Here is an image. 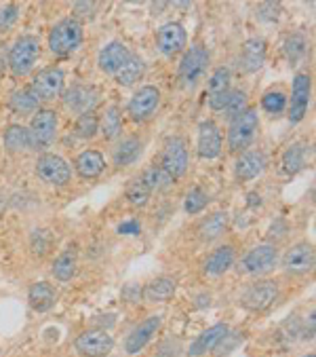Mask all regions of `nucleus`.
Listing matches in <instances>:
<instances>
[{"label": "nucleus", "instance_id": "1", "mask_svg": "<svg viewBox=\"0 0 316 357\" xmlns=\"http://www.w3.org/2000/svg\"><path fill=\"white\" fill-rule=\"evenodd\" d=\"M260 129V119L253 108H247L243 114L232 119L230 131H228V146L232 153H241L245 151L251 142L255 139V133Z\"/></svg>", "mask_w": 316, "mask_h": 357}, {"label": "nucleus", "instance_id": "2", "mask_svg": "<svg viewBox=\"0 0 316 357\" xmlns=\"http://www.w3.org/2000/svg\"><path fill=\"white\" fill-rule=\"evenodd\" d=\"M83 43V26L78 20L68 17L53 26L49 34V47L55 55H68L76 51Z\"/></svg>", "mask_w": 316, "mask_h": 357}, {"label": "nucleus", "instance_id": "3", "mask_svg": "<svg viewBox=\"0 0 316 357\" xmlns=\"http://www.w3.org/2000/svg\"><path fill=\"white\" fill-rule=\"evenodd\" d=\"M209 66V51L200 45L192 47L180 63V81L186 89H194L205 77Z\"/></svg>", "mask_w": 316, "mask_h": 357}, {"label": "nucleus", "instance_id": "4", "mask_svg": "<svg viewBox=\"0 0 316 357\" xmlns=\"http://www.w3.org/2000/svg\"><path fill=\"white\" fill-rule=\"evenodd\" d=\"M40 57V45L34 36H22L9 53V66L13 70V75L26 77L30 70L34 68L36 59Z\"/></svg>", "mask_w": 316, "mask_h": 357}, {"label": "nucleus", "instance_id": "5", "mask_svg": "<svg viewBox=\"0 0 316 357\" xmlns=\"http://www.w3.org/2000/svg\"><path fill=\"white\" fill-rule=\"evenodd\" d=\"M30 137H32V149H42L49 146L55 139L57 133V114L49 108L36 110L30 123Z\"/></svg>", "mask_w": 316, "mask_h": 357}, {"label": "nucleus", "instance_id": "6", "mask_svg": "<svg viewBox=\"0 0 316 357\" xmlns=\"http://www.w3.org/2000/svg\"><path fill=\"white\" fill-rule=\"evenodd\" d=\"M74 347L85 357H106L114 349V338L106 330H87L76 338Z\"/></svg>", "mask_w": 316, "mask_h": 357}, {"label": "nucleus", "instance_id": "7", "mask_svg": "<svg viewBox=\"0 0 316 357\" xmlns=\"http://www.w3.org/2000/svg\"><path fill=\"white\" fill-rule=\"evenodd\" d=\"M278 298V285L276 281H258L243 294L241 303L249 311H266Z\"/></svg>", "mask_w": 316, "mask_h": 357}, {"label": "nucleus", "instance_id": "8", "mask_svg": "<svg viewBox=\"0 0 316 357\" xmlns=\"http://www.w3.org/2000/svg\"><path fill=\"white\" fill-rule=\"evenodd\" d=\"M161 169L171 178H180L184 176V172L188 169V149H186V142L182 137H173L167 142V146L163 151V165Z\"/></svg>", "mask_w": 316, "mask_h": 357}, {"label": "nucleus", "instance_id": "9", "mask_svg": "<svg viewBox=\"0 0 316 357\" xmlns=\"http://www.w3.org/2000/svg\"><path fill=\"white\" fill-rule=\"evenodd\" d=\"M30 89L38 100H55L63 89V73L59 68H45L32 79Z\"/></svg>", "mask_w": 316, "mask_h": 357}, {"label": "nucleus", "instance_id": "10", "mask_svg": "<svg viewBox=\"0 0 316 357\" xmlns=\"http://www.w3.org/2000/svg\"><path fill=\"white\" fill-rule=\"evenodd\" d=\"M310 91H312V81L310 75L299 73L295 75L293 81V91H291V106H289V121L291 123H299L310 106Z\"/></svg>", "mask_w": 316, "mask_h": 357}, {"label": "nucleus", "instance_id": "11", "mask_svg": "<svg viewBox=\"0 0 316 357\" xmlns=\"http://www.w3.org/2000/svg\"><path fill=\"white\" fill-rule=\"evenodd\" d=\"M36 174L45 182L55 184V186H63L65 182H70V176H72L70 165L61 157H57V155H42V157H38Z\"/></svg>", "mask_w": 316, "mask_h": 357}, {"label": "nucleus", "instance_id": "12", "mask_svg": "<svg viewBox=\"0 0 316 357\" xmlns=\"http://www.w3.org/2000/svg\"><path fill=\"white\" fill-rule=\"evenodd\" d=\"M161 104V91L156 87L148 85L141 87L131 100H129V114L133 121H145L148 116L154 114V110Z\"/></svg>", "mask_w": 316, "mask_h": 357}, {"label": "nucleus", "instance_id": "13", "mask_svg": "<svg viewBox=\"0 0 316 357\" xmlns=\"http://www.w3.org/2000/svg\"><path fill=\"white\" fill-rule=\"evenodd\" d=\"M278 252L274 245H258L243 258V268L251 275H266L276 266Z\"/></svg>", "mask_w": 316, "mask_h": 357}, {"label": "nucleus", "instance_id": "14", "mask_svg": "<svg viewBox=\"0 0 316 357\" xmlns=\"http://www.w3.org/2000/svg\"><path fill=\"white\" fill-rule=\"evenodd\" d=\"M161 315H150V317H145L139 326H135L133 330H131V334L127 336V340H125V351L129 353V355H135V353H139L150 340H152V336L156 334V330L161 328Z\"/></svg>", "mask_w": 316, "mask_h": 357}, {"label": "nucleus", "instance_id": "15", "mask_svg": "<svg viewBox=\"0 0 316 357\" xmlns=\"http://www.w3.org/2000/svg\"><path fill=\"white\" fill-rule=\"evenodd\" d=\"M283 266L289 273H308L314 266V248L308 241H299L283 256Z\"/></svg>", "mask_w": 316, "mask_h": 357}, {"label": "nucleus", "instance_id": "16", "mask_svg": "<svg viewBox=\"0 0 316 357\" xmlns=\"http://www.w3.org/2000/svg\"><path fill=\"white\" fill-rule=\"evenodd\" d=\"M156 45L165 55H175L186 47V30L182 24L169 22L156 32Z\"/></svg>", "mask_w": 316, "mask_h": 357}, {"label": "nucleus", "instance_id": "17", "mask_svg": "<svg viewBox=\"0 0 316 357\" xmlns=\"http://www.w3.org/2000/svg\"><path fill=\"white\" fill-rule=\"evenodd\" d=\"M209 106L213 110H223L226 108V102H228V96H230V70L228 68H217L215 73L211 75L209 79Z\"/></svg>", "mask_w": 316, "mask_h": 357}, {"label": "nucleus", "instance_id": "18", "mask_svg": "<svg viewBox=\"0 0 316 357\" xmlns=\"http://www.w3.org/2000/svg\"><path fill=\"white\" fill-rule=\"evenodd\" d=\"M97 100H100L97 91L87 85H76L70 91H65V96H63L65 106L72 108L74 112H81V114L93 112V108L97 106Z\"/></svg>", "mask_w": 316, "mask_h": 357}, {"label": "nucleus", "instance_id": "19", "mask_svg": "<svg viewBox=\"0 0 316 357\" xmlns=\"http://www.w3.org/2000/svg\"><path fill=\"white\" fill-rule=\"evenodd\" d=\"M221 153V133L213 121H203L198 127V155L203 159H215Z\"/></svg>", "mask_w": 316, "mask_h": 357}, {"label": "nucleus", "instance_id": "20", "mask_svg": "<svg viewBox=\"0 0 316 357\" xmlns=\"http://www.w3.org/2000/svg\"><path fill=\"white\" fill-rule=\"evenodd\" d=\"M228 334H230V328H228L226 324H215V326L207 328V330L192 342L188 355H190V357H200V355L213 351Z\"/></svg>", "mask_w": 316, "mask_h": 357}, {"label": "nucleus", "instance_id": "21", "mask_svg": "<svg viewBox=\"0 0 316 357\" xmlns=\"http://www.w3.org/2000/svg\"><path fill=\"white\" fill-rule=\"evenodd\" d=\"M264 61H266V40L258 36L245 40L241 51V66L245 73H258L264 66Z\"/></svg>", "mask_w": 316, "mask_h": 357}, {"label": "nucleus", "instance_id": "22", "mask_svg": "<svg viewBox=\"0 0 316 357\" xmlns=\"http://www.w3.org/2000/svg\"><path fill=\"white\" fill-rule=\"evenodd\" d=\"M268 161H266V155L262 151H249V153H243L236 161V178L241 180H253L258 178L264 169H266Z\"/></svg>", "mask_w": 316, "mask_h": 357}, {"label": "nucleus", "instance_id": "23", "mask_svg": "<svg viewBox=\"0 0 316 357\" xmlns=\"http://www.w3.org/2000/svg\"><path fill=\"white\" fill-rule=\"evenodd\" d=\"M129 57H131V51L123 43H110L100 53V68L108 75H116L118 70L129 61Z\"/></svg>", "mask_w": 316, "mask_h": 357}, {"label": "nucleus", "instance_id": "24", "mask_svg": "<svg viewBox=\"0 0 316 357\" xmlns=\"http://www.w3.org/2000/svg\"><path fill=\"white\" fill-rule=\"evenodd\" d=\"M175 288H177V285H175L173 279L158 277V279L150 281L141 290V298H145L148 303H167L169 298H173Z\"/></svg>", "mask_w": 316, "mask_h": 357}, {"label": "nucleus", "instance_id": "25", "mask_svg": "<svg viewBox=\"0 0 316 357\" xmlns=\"http://www.w3.org/2000/svg\"><path fill=\"white\" fill-rule=\"evenodd\" d=\"M55 301H57V294H55V290H53V285L47 283V281L34 283L32 288H30V292H28V303H30V307H32L34 311H38V313H45V311L53 309Z\"/></svg>", "mask_w": 316, "mask_h": 357}, {"label": "nucleus", "instance_id": "26", "mask_svg": "<svg viewBox=\"0 0 316 357\" xmlns=\"http://www.w3.org/2000/svg\"><path fill=\"white\" fill-rule=\"evenodd\" d=\"M104 167H106V161H104V157L97 151H85V153L78 155V159H76V172H78V176L85 178V180L97 178L104 172Z\"/></svg>", "mask_w": 316, "mask_h": 357}, {"label": "nucleus", "instance_id": "27", "mask_svg": "<svg viewBox=\"0 0 316 357\" xmlns=\"http://www.w3.org/2000/svg\"><path fill=\"white\" fill-rule=\"evenodd\" d=\"M234 262V250L230 245H221L217 250H213L205 262V273L207 275H221L226 273Z\"/></svg>", "mask_w": 316, "mask_h": 357}, {"label": "nucleus", "instance_id": "28", "mask_svg": "<svg viewBox=\"0 0 316 357\" xmlns=\"http://www.w3.org/2000/svg\"><path fill=\"white\" fill-rule=\"evenodd\" d=\"M143 73H145V63H143V59L137 57V55H131L129 61L116 73V81H118L120 85H125V87H131V85H135V83L143 77Z\"/></svg>", "mask_w": 316, "mask_h": 357}, {"label": "nucleus", "instance_id": "29", "mask_svg": "<svg viewBox=\"0 0 316 357\" xmlns=\"http://www.w3.org/2000/svg\"><path fill=\"white\" fill-rule=\"evenodd\" d=\"M5 146L9 153H19L26 149H32V137L30 131L22 125H11L5 131Z\"/></svg>", "mask_w": 316, "mask_h": 357}, {"label": "nucleus", "instance_id": "30", "mask_svg": "<svg viewBox=\"0 0 316 357\" xmlns=\"http://www.w3.org/2000/svg\"><path fill=\"white\" fill-rule=\"evenodd\" d=\"M139 155H141V142L137 137H127L114 151V163L118 167H125V165L135 163Z\"/></svg>", "mask_w": 316, "mask_h": 357}, {"label": "nucleus", "instance_id": "31", "mask_svg": "<svg viewBox=\"0 0 316 357\" xmlns=\"http://www.w3.org/2000/svg\"><path fill=\"white\" fill-rule=\"evenodd\" d=\"M228 227V213L226 211H215L213 216H209L200 227H198V235L203 241H213L217 239Z\"/></svg>", "mask_w": 316, "mask_h": 357}, {"label": "nucleus", "instance_id": "32", "mask_svg": "<svg viewBox=\"0 0 316 357\" xmlns=\"http://www.w3.org/2000/svg\"><path fill=\"white\" fill-rule=\"evenodd\" d=\"M306 165V144L303 142H295L285 153H283V169L287 174H297Z\"/></svg>", "mask_w": 316, "mask_h": 357}, {"label": "nucleus", "instance_id": "33", "mask_svg": "<svg viewBox=\"0 0 316 357\" xmlns=\"http://www.w3.org/2000/svg\"><path fill=\"white\" fill-rule=\"evenodd\" d=\"M53 275L59 281H70L76 275V254L72 250L57 256V260L53 262Z\"/></svg>", "mask_w": 316, "mask_h": 357}, {"label": "nucleus", "instance_id": "34", "mask_svg": "<svg viewBox=\"0 0 316 357\" xmlns=\"http://www.w3.org/2000/svg\"><path fill=\"white\" fill-rule=\"evenodd\" d=\"M123 131V123H120V110L116 106L108 108L106 114H104V121H102V133L106 139H114L118 137Z\"/></svg>", "mask_w": 316, "mask_h": 357}, {"label": "nucleus", "instance_id": "35", "mask_svg": "<svg viewBox=\"0 0 316 357\" xmlns=\"http://www.w3.org/2000/svg\"><path fill=\"white\" fill-rule=\"evenodd\" d=\"M38 98L32 93V89H19L11 96V108L17 112H34L38 108Z\"/></svg>", "mask_w": 316, "mask_h": 357}, {"label": "nucleus", "instance_id": "36", "mask_svg": "<svg viewBox=\"0 0 316 357\" xmlns=\"http://www.w3.org/2000/svg\"><path fill=\"white\" fill-rule=\"evenodd\" d=\"M100 131V121L93 112H87V114H81L74 125V133L83 139H91L95 133Z\"/></svg>", "mask_w": 316, "mask_h": 357}, {"label": "nucleus", "instance_id": "37", "mask_svg": "<svg viewBox=\"0 0 316 357\" xmlns=\"http://www.w3.org/2000/svg\"><path fill=\"white\" fill-rule=\"evenodd\" d=\"M308 51V43L301 34H291L287 40H285V55L291 63L299 61Z\"/></svg>", "mask_w": 316, "mask_h": 357}, {"label": "nucleus", "instance_id": "38", "mask_svg": "<svg viewBox=\"0 0 316 357\" xmlns=\"http://www.w3.org/2000/svg\"><path fill=\"white\" fill-rule=\"evenodd\" d=\"M226 114L230 116V119H236L239 114H243L245 110H247V93L245 91H241V89H234V91H230V96H228V102H226Z\"/></svg>", "mask_w": 316, "mask_h": 357}, {"label": "nucleus", "instance_id": "39", "mask_svg": "<svg viewBox=\"0 0 316 357\" xmlns=\"http://www.w3.org/2000/svg\"><path fill=\"white\" fill-rule=\"evenodd\" d=\"M150 192H152V190L141 182V178L133 180V182L127 186V199H129V203L135 205V207H143V205L148 203V199H150Z\"/></svg>", "mask_w": 316, "mask_h": 357}, {"label": "nucleus", "instance_id": "40", "mask_svg": "<svg viewBox=\"0 0 316 357\" xmlns=\"http://www.w3.org/2000/svg\"><path fill=\"white\" fill-rule=\"evenodd\" d=\"M207 203H209L207 192H205L203 188H192V190L188 192V197H186L184 207H186L188 213H198V211H203V209L207 207Z\"/></svg>", "mask_w": 316, "mask_h": 357}, {"label": "nucleus", "instance_id": "41", "mask_svg": "<svg viewBox=\"0 0 316 357\" xmlns=\"http://www.w3.org/2000/svg\"><path fill=\"white\" fill-rule=\"evenodd\" d=\"M262 106L270 114H281L285 110V106H287V98L281 91H270V93H266L262 98Z\"/></svg>", "mask_w": 316, "mask_h": 357}, {"label": "nucleus", "instance_id": "42", "mask_svg": "<svg viewBox=\"0 0 316 357\" xmlns=\"http://www.w3.org/2000/svg\"><path fill=\"white\" fill-rule=\"evenodd\" d=\"M258 15H260V20H264V22H274V20H278V15H281V5H278V3H264V5H260Z\"/></svg>", "mask_w": 316, "mask_h": 357}, {"label": "nucleus", "instance_id": "43", "mask_svg": "<svg viewBox=\"0 0 316 357\" xmlns=\"http://www.w3.org/2000/svg\"><path fill=\"white\" fill-rule=\"evenodd\" d=\"M180 351H182L180 342L169 338V340L161 342V347H158V353H156V357H177V355H180Z\"/></svg>", "mask_w": 316, "mask_h": 357}, {"label": "nucleus", "instance_id": "44", "mask_svg": "<svg viewBox=\"0 0 316 357\" xmlns=\"http://www.w3.org/2000/svg\"><path fill=\"white\" fill-rule=\"evenodd\" d=\"M17 7L15 5H9V7H5V9H0V30H5V28H9L15 20H17Z\"/></svg>", "mask_w": 316, "mask_h": 357}, {"label": "nucleus", "instance_id": "45", "mask_svg": "<svg viewBox=\"0 0 316 357\" xmlns=\"http://www.w3.org/2000/svg\"><path fill=\"white\" fill-rule=\"evenodd\" d=\"M45 237H47L45 231H34V235H32V250H34V254H38V256H42V254L47 252V248H49V243H47Z\"/></svg>", "mask_w": 316, "mask_h": 357}, {"label": "nucleus", "instance_id": "46", "mask_svg": "<svg viewBox=\"0 0 316 357\" xmlns=\"http://www.w3.org/2000/svg\"><path fill=\"white\" fill-rule=\"evenodd\" d=\"M95 7H97L95 3H76L74 5V13H76V17H93Z\"/></svg>", "mask_w": 316, "mask_h": 357}, {"label": "nucleus", "instance_id": "47", "mask_svg": "<svg viewBox=\"0 0 316 357\" xmlns=\"http://www.w3.org/2000/svg\"><path fill=\"white\" fill-rule=\"evenodd\" d=\"M141 290L143 288H139V285H127V288L123 290V298L127 303H137L141 298Z\"/></svg>", "mask_w": 316, "mask_h": 357}, {"label": "nucleus", "instance_id": "48", "mask_svg": "<svg viewBox=\"0 0 316 357\" xmlns=\"http://www.w3.org/2000/svg\"><path fill=\"white\" fill-rule=\"evenodd\" d=\"M118 231L125 233V235H137V233H139V225H137L135 220H133V222H125V225L118 227Z\"/></svg>", "mask_w": 316, "mask_h": 357}, {"label": "nucleus", "instance_id": "49", "mask_svg": "<svg viewBox=\"0 0 316 357\" xmlns=\"http://www.w3.org/2000/svg\"><path fill=\"white\" fill-rule=\"evenodd\" d=\"M287 233V225L283 220H276V225H272L270 229V237H285Z\"/></svg>", "mask_w": 316, "mask_h": 357}, {"label": "nucleus", "instance_id": "50", "mask_svg": "<svg viewBox=\"0 0 316 357\" xmlns=\"http://www.w3.org/2000/svg\"><path fill=\"white\" fill-rule=\"evenodd\" d=\"M303 338H314V313L310 315V326H306L303 330Z\"/></svg>", "mask_w": 316, "mask_h": 357}, {"label": "nucleus", "instance_id": "51", "mask_svg": "<svg viewBox=\"0 0 316 357\" xmlns=\"http://www.w3.org/2000/svg\"><path fill=\"white\" fill-rule=\"evenodd\" d=\"M249 201V207H255V205H262V197L258 195V192H249V197H247Z\"/></svg>", "mask_w": 316, "mask_h": 357}, {"label": "nucleus", "instance_id": "52", "mask_svg": "<svg viewBox=\"0 0 316 357\" xmlns=\"http://www.w3.org/2000/svg\"><path fill=\"white\" fill-rule=\"evenodd\" d=\"M209 303H211V296H209V294H200V296H198V303H196V305H198V307H205V305L209 307Z\"/></svg>", "mask_w": 316, "mask_h": 357}, {"label": "nucleus", "instance_id": "53", "mask_svg": "<svg viewBox=\"0 0 316 357\" xmlns=\"http://www.w3.org/2000/svg\"><path fill=\"white\" fill-rule=\"evenodd\" d=\"M306 357H314V353H310V355H306Z\"/></svg>", "mask_w": 316, "mask_h": 357}]
</instances>
